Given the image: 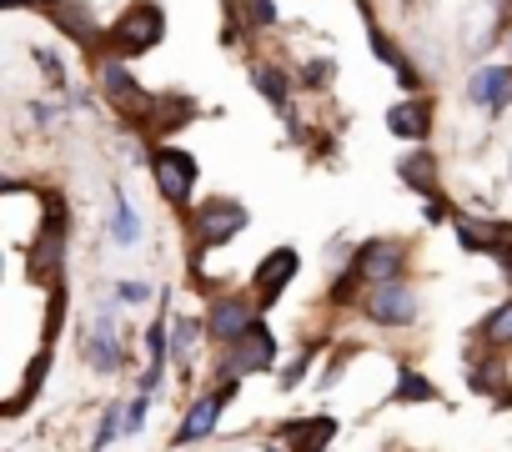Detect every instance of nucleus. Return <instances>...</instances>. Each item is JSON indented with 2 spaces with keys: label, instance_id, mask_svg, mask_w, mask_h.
I'll return each instance as SVG.
<instances>
[{
  "label": "nucleus",
  "instance_id": "2",
  "mask_svg": "<svg viewBox=\"0 0 512 452\" xmlns=\"http://www.w3.org/2000/svg\"><path fill=\"white\" fill-rule=\"evenodd\" d=\"M367 317H372V322H382V327H407V322H417V297H412L402 282H387V287H377V292H372Z\"/></svg>",
  "mask_w": 512,
  "mask_h": 452
},
{
  "label": "nucleus",
  "instance_id": "24",
  "mask_svg": "<svg viewBox=\"0 0 512 452\" xmlns=\"http://www.w3.org/2000/svg\"><path fill=\"white\" fill-rule=\"evenodd\" d=\"M36 61L46 66V76H51V81H61V61H56L51 51H36Z\"/></svg>",
  "mask_w": 512,
  "mask_h": 452
},
{
  "label": "nucleus",
  "instance_id": "3",
  "mask_svg": "<svg viewBox=\"0 0 512 452\" xmlns=\"http://www.w3.org/2000/svg\"><path fill=\"white\" fill-rule=\"evenodd\" d=\"M196 226H201V242L206 247H221L226 237H236L241 226H246V211L236 201H206L201 216H196Z\"/></svg>",
  "mask_w": 512,
  "mask_h": 452
},
{
  "label": "nucleus",
  "instance_id": "20",
  "mask_svg": "<svg viewBox=\"0 0 512 452\" xmlns=\"http://www.w3.org/2000/svg\"><path fill=\"white\" fill-rule=\"evenodd\" d=\"M106 86H111L116 96H136V81H131L121 66H106Z\"/></svg>",
  "mask_w": 512,
  "mask_h": 452
},
{
  "label": "nucleus",
  "instance_id": "6",
  "mask_svg": "<svg viewBox=\"0 0 512 452\" xmlns=\"http://www.w3.org/2000/svg\"><path fill=\"white\" fill-rule=\"evenodd\" d=\"M272 357H277V342H272V332L267 327H251L241 342H236V357H231V372H262V367H272Z\"/></svg>",
  "mask_w": 512,
  "mask_h": 452
},
{
  "label": "nucleus",
  "instance_id": "10",
  "mask_svg": "<svg viewBox=\"0 0 512 452\" xmlns=\"http://www.w3.org/2000/svg\"><path fill=\"white\" fill-rule=\"evenodd\" d=\"M91 362H96L101 372L121 367V332H116L111 312H101V317H96V332H91Z\"/></svg>",
  "mask_w": 512,
  "mask_h": 452
},
{
  "label": "nucleus",
  "instance_id": "11",
  "mask_svg": "<svg viewBox=\"0 0 512 452\" xmlns=\"http://www.w3.org/2000/svg\"><path fill=\"white\" fill-rule=\"evenodd\" d=\"M251 327H256V322H251L246 302H221V307L211 312V332H216V337H226V342H241Z\"/></svg>",
  "mask_w": 512,
  "mask_h": 452
},
{
  "label": "nucleus",
  "instance_id": "4",
  "mask_svg": "<svg viewBox=\"0 0 512 452\" xmlns=\"http://www.w3.org/2000/svg\"><path fill=\"white\" fill-rule=\"evenodd\" d=\"M161 26H166V16L156 6H131L126 21H121V46L126 51H151L161 41Z\"/></svg>",
  "mask_w": 512,
  "mask_h": 452
},
{
  "label": "nucleus",
  "instance_id": "15",
  "mask_svg": "<svg viewBox=\"0 0 512 452\" xmlns=\"http://www.w3.org/2000/svg\"><path fill=\"white\" fill-rule=\"evenodd\" d=\"M482 342H487V347H507V342H512V302H502V307L482 322Z\"/></svg>",
  "mask_w": 512,
  "mask_h": 452
},
{
  "label": "nucleus",
  "instance_id": "14",
  "mask_svg": "<svg viewBox=\"0 0 512 452\" xmlns=\"http://www.w3.org/2000/svg\"><path fill=\"white\" fill-rule=\"evenodd\" d=\"M332 432H337V422L332 417H312V422H292V442L302 447V452H322L327 442H332Z\"/></svg>",
  "mask_w": 512,
  "mask_h": 452
},
{
  "label": "nucleus",
  "instance_id": "21",
  "mask_svg": "<svg viewBox=\"0 0 512 452\" xmlns=\"http://www.w3.org/2000/svg\"><path fill=\"white\" fill-rule=\"evenodd\" d=\"M116 432H126V427H121V407H111V412H106V422H101V432H96V447H106Z\"/></svg>",
  "mask_w": 512,
  "mask_h": 452
},
{
  "label": "nucleus",
  "instance_id": "5",
  "mask_svg": "<svg viewBox=\"0 0 512 452\" xmlns=\"http://www.w3.org/2000/svg\"><path fill=\"white\" fill-rule=\"evenodd\" d=\"M397 267H402V247H397V242H367V247L357 252V267H352V272L387 287V282L397 277Z\"/></svg>",
  "mask_w": 512,
  "mask_h": 452
},
{
  "label": "nucleus",
  "instance_id": "25",
  "mask_svg": "<svg viewBox=\"0 0 512 452\" xmlns=\"http://www.w3.org/2000/svg\"><path fill=\"white\" fill-rule=\"evenodd\" d=\"M307 81H312V86H322V81H332V66H327V61H312V71H307Z\"/></svg>",
  "mask_w": 512,
  "mask_h": 452
},
{
  "label": "nucleus",
  "instance_id": "23",
  "mask_svg": "<svg viewBox=\"0 0 512 452\" xmlns=\"http://www.w3.org/2000/svg\"><path fill=\"white\" fill-rule=\"evenodd\" d=\"M141 417H146V402H131L126 407V432H141Z\"/></svg>",
  "mask_w": 512,
  "mask_h": 452
},
{
  "label": "nucleus",
  "instance_id": "16",
  "mask_svg": "<svg viewBox=\"0 0 512 452\" xmlns=\"http://www.w3.org/2000/svg\"><path fill=\"white\" fill-rule=\"evenodd\" d=\"M397 402H437V392H432V382H427V377L402 372V382H397Z\"/></svg>",
  "mask_w": 512,
  "mask_h": 452
},
{
  "label": "nucleus",
  "instance_id": "8",
  "mask_svg": "<svg viewBox=\"0 0 512 452\" xmlns=\"http://www.w3.org/2000/svg\"><path fill=\"white\" fill-rule=\"evenodd\" d=\"M226 397H231V382L221 387V392H211V397H201L191 412H186V422H181V432H176V442H196V437H206L211 427H216V417H221V407H226Z\"/></svg>",
  "mask_w": 512,
  "mask_h": 452
},
{
  "label": "nucleus",
  "instance_id": "7",
  "mask_svg": "<svg viewBox=\"0 0 512 452\" xmlns=\"http://www.w3.org/2000/svg\"><path fill=\"white\" fill-rule=\"evenodd\" d=\"M472 101L487 106V111H502V106L512 101V71H507V66H482V71L472 76Z\"/></svg>",
  "mask_w": 512,
  "mask_h": 452
},
{
  "label": "nucleus",
  "instance_id": "27",
  "mask_svg": "<svg viewBox=\"0 0 512 452\" xmlns=\"http://www.w3.org/2000/svg\"><path fill=\"white\" fill-rule=\"evenodd\" d=\"M6 6H31V0H6Z\"/></svg>",
  "mask_w": 512,
  "mask_h": 452
},
{
  "label": "nucleus",
  "instance_id": "18",
  "mask_svg": "<svg viewBox=\"0 0 512 452\" xmlns=\"http://www.w3.org/2000/svg\"><path fill=\"white\" fill-rule=\"evenodd\" d=\"M171 352H176L181 362L196 352V322H176V347H171Z\"/></svg>",
  "mask_w": 512,
  "mask_h": 452
},
{
  "label": "nucleus",
  "instance_id": "17",
  "mask_svg": "<svg viewBox=\"0 0 512 452\" xmlns=\"http://www.w3.org/2000/svg\"><path fill=\"white\" fill-rule=\"evenodd\" d=\"M402 176L427 191V186H432V161H427V156H412V161H402Z\"/></svg>",
  "mask_w": 512,
  "mask_h": 452
},
{
  "label": "nucleus",
  "instance_id": "9",
  "mask_svg": "<svg viewBox=\"0 0 512 452\" xmlns=\"http://www.w3.org/2000/svg\"><path fill=\"white\" fill-rule=\"evenodd\" d=\"M292 277H297V252H292V247L272 252V257L262 262V272H256V292H262V302H277V292H282Z\"/></svg>",
  "mask_w": 512,
  "mask_h": 452
},
{
  "label": "nucleus",
  "instance_id": "22",
  "mask_svg": "<svg viewBox=\"0 0 512 452\" xmlns=\"http://www.w3.org/2000/svg\"><path fill=\"white\" fill-rule=\"evenodd\" d=\"M151 297V287H141V282H121L116 287V302H146Z\"/></svg>",
  "mask_w": 512,
  "mask_h": 452
},
{
  "label": "nucleus",
  "instance_id": "19",
  "mask_svg": "<svg viewBox=\"0 0 512 452\" xmlns=\"http://www.w3.org/2000/svg\"><path fill=\"white\" fill-rule=\"evenodd\" d=\"M256 86H262V91H267V96L282 106V96H287V81H282V76H272V71L262 66V71H256Z\"/></svg>",
  "mask_w": 512,
  "mask_h": 452
},
{
  "label": "nucleus",
  "instance_id": "12",
  "mask_svg": "<svg viewBox=\"0 0 512 452\" xmlns=\"http://www.w3.org/2000/svg\"><path fill=\"white\" fill-rule=\"evenodd\" d=\"M111 242L116 247H136L141 242V221H136V211H131L121 186H116V201H111Z\"/></svg>",
  "mask_w": 512,
  "mask_h": 452
},
{
  "label": "nucleus",
  "instance_id": "1",
  "mask_svg": "<svg viewBox=\"0 0 512 452\" xmlns=\"http://www.w3.org/2000/svg\"><path fill=\"white\" fill-rule=\"evenodd\" d=\"M151 171H156V186L166 191V201H186L191 186H196V161L186 151H176V146L156 151L151 156Z\"/></svg>",
  "mask_w": 512,
  "mask_h": 452
},
{
  "label": "nucleus",
  "instance_id": "26",
  "mask_svg": "<svg viewBox=\"0 0 512 452\" xmlns=\"http://www.w3.org/2000/svg\"><path fill=\"white\" fill-rule=\"evenodd\" d=\"M251 16L262 21V26H272V0H251Z\"/></svg>",
  "mask_w": 512,
  "mask_h": 452
},
{
  "label": "nucleus",
  "instance_id": "13",
  "mask_svg": "<svg viewBox=\"0 0 512 452\" xmlns=\"http://www.w3.org/2000/svg\"><path fill=\"white\" fill-rule=\"evenodd\" d=\"M387 126H392L397 136H407V141H422V136H427V106H422V101L392 106V111H387Z\"/></svg>",
  "mask_w": 512,
  "mask_h": 452
}]
</instances>
